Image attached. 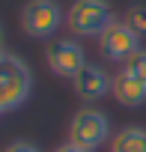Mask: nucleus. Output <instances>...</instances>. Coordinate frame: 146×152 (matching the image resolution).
I'll list each match as a JSON object with an SVG mask.
<instances>
[{
  "mask_svg": "<svg viewBox=\"0 0 146 152\" xmlns=\"http://www.w3.org/2000/svg\"><path fill=\"white\" fill-rule=\"evenodd\" d=\"M33 93V72L27 60L0 48V113L18 110Z\"/></svg>",
  "mask_w": 146,
  "mask_h": 152,
  "instance_id": "1",
  "label": "nucleus"
},
{
  "mask_svg": "<svg viewBox=\"0 0 146 152\" xmlns=\"http://www.w3.org/2000/svg\"><path fill=\"white\" fill-rule=\"evenodd\" d=\"M110 137V119L99 107H81L69 122V143L96 152Z\"/></svg>",
  "mask_w": 146,
  "mask_h": 152,
  "instance_id": "2",
  "label": "nucleus"
},
{
  "mask_svg": "<svg viewBox=\"0 0 146 152\" xmlns=\"http://www.w3.org/2000/svg\"><path fill=\"white\" fill-rule=\"evenodd\" d=\"M69 30L75 36H101V30L113 21L107 0H75L69 6Z\"/></svg>",
  "mask_w": 146,
  "mask_h": 152,
  "instance_id": "3",
  "label": "nucleus"
},
{
  "mask_svg": "<svg viewBox=\"0 0 146 152\" xmlns=\"http://www.w3.org/2000/svg\"><path fill=\"white\" fill-rule=\"evenodd\" d=\"M63 9L57 0H27L21 9V27L33 39H48L60 30Z\"/></svg>",
  "mask_w": 146,
  "mask_h": 152,
  "instance_id": "4",
  "label": "nucleus"
},
{
  "mask_svg": "<svg viewBox=\"0 0 146 152\" xmlns=\"http://www.w3.org/2000/svg\"><path fill=\"white\" fill-rule=\"evenodd\" d=\"M45 60H48V69L54 75H60V78H75L87 66V51L75 39H54L45 48Z\"/></svg>",
  "mask_w": 146,
  "mask_h": 152,
  "instance_id": "5",
  "label": "nucleus"
},
{
  "mask_svg": "<svg viewBox=\"0 0 146 152\" xmlns=\"http://www.w3.org/2000/svg\"><path fill=\"white\" fill-rule=\"evenodd\" d=\"M99 48H101V54H104L107 60L125 63L131 54L140 51V36H137L125 21H110V24L101 30V36H99Z\"/></svg>",
  "mask_w": 146,
  "mask_h": 152,
  "instance_id": "6",
  "label": "nucleus"
},
{
  "mask_svg": "<svg viewBox=\"0 0 146 152\" xmlns=\"http://www.w3.org/2000/svg\"><path fill=\"white\" fill-rule=\"evenodd\" d=\"M72 87H75L78 99H84V102H99V99H104V96L113 90V75H107L101 66L87 63L75 78H72Z\"/></svg>",
  "mask_w": 146,
  "mask_h": 152,
  "instance_id": "7",
  "label": "nucleus"
},
{
  "mask_svg": "<svg viewBox=\"0 0 146 152\" xmlns=\"http://www.w3.org/2000/svg\"><path fill=\"white\" fill-rule=\"evenodd\" d=\"M113 99L119 102V104H125V107H140V104H146V81H140V78H134L131 72H116L113 75Z\"/></svg>",
  "mask_w": 146,
  "mask_h": 152,
  "instance_id": "8",
  "label": "nucleus"
},
{
  "mask_svg": "<svg viewBox=\"0 0 146 152\" xmlns=\"http://www.w3.org/2000/svg\"><path fill=\"white\" fill-rule=\"evenodd\" d=\"M110 152H146V128L125 125L110 137Z\"/></svg>",
  "mask_w": 146,
  "mask_h": 152,
  "instance_id": "9",
  "label": "nucleus"
},
{
  "mask_svg": "<svg viewBox=\"0 0 146 152\" xmlns=\"http://www.w3.org/2000/svg\"><path fill=\"white\" fill-rule=\"evenodd\" d=\"M137 36H146V6H140V3H134L128 12H125V18H122Z\"/></svg>",
  "mask_w": 146,
  "mask_h": 152,
  "instance_id": "10",
  "label": "nucleus"
},
{
  "mask_svg": "<svg viewBox=\"0 0 146 152\" xmlns=\"http://www.w3.org/2000/svg\"><path fill=\"white\" fill-rule=\"evenodd\" d=\"M122 69L125 72H131L134 75V78H140V81H146V51L140 48L137 54H131L125 63H122Z\"/></svg>",
  "mask_w": 146,
  "mask_h": 152,
  "instance_id": "11",
  "label": "nucleus"
},
{
  "mask_svg": "<svg viewBox=\"0 0 146 152\" xmlns=\"http://www.w3.org/2000/svg\"><path fill=\"white\" fill-rule=\"evenodd\" d=\"M3 152H39V146H36V143H30V140H12Z\"/></svg>",
  "mask_w": 146,
  "mask_h": 152,
  "instance_id": "12",
  "label": "nucleus"
},
{
  "mask_svg": "<svg viewBox=\"0 0 146 152\" xmlns=\"http://www.w3.org/2000/svg\"><path fill=\"white\" fill-rule=\"evenodd\" d=\"M54 152H90V149H81V146H75V143H63V146H57Z\"/></svg>",
  "mask_w": 146,
  "mask_h": 152,
  "instance_id": "13",
  "label": "nucleus"
},
{
  "mask_svg": "<svg viewBox=\"0 0 146 152\" xmlns=\"http://www.w3.org/2000/svg\"><path fill=\"white\" fill-rule=\"evenodd\" d=\"M0 39H3V30H0Z\"/></svg>",
  "mask_w": 146,
  "mask_h": 152,
  "instance_id": "14",
  "label": "nucleus"
}]
</instances>
